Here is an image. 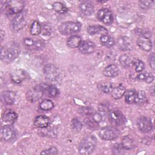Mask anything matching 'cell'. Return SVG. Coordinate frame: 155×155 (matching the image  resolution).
Instances as JSON below:
<instances>
[{
  "instance_id": "obj_1",
  "label": "cell",
  "mask_w": 155,
  "mask_h": 155,
  "mask_svg": "<svg viewBox=\"0 0 155 155\" xmlns=\"http://www.w3.org/2000/svg\"><path fill=\"white\" fill-rule=\"evenodd\" d=\"M20 47L19 45L11 42L2 46L1 49V59L5 64H9L13 61L19 54Z\"/></svg>"
},
{
  "instance_id": "obj_2",
  "label": "cell",
  "mask_w": 155,
  "mask_h": 155,
  "mask_svg": "<svg viewBox=\"0 0 155 155\" xmlns=\"http://www.w3.org/2000/svg\"><path fill=\"white\" fill-rule=\"evenodd\" d=\"M97 145V139L92 134L86 136L79 143L78 151L81 154L88 155L93 153Z\"/></svg>"
},
{
  "instance_id": "obj_3",
  "label": "cell",
  "mask_w": 155,
  "mask_h": 155,
  "mask_svg": "<svg viewBox=\"0 0 155 155\" xmlns=\"http://www.w3.org/2000/svg\"><path fill=\"white\" fill-rule=\"evenodd\" d=\"M81 29V24L76 21H68L61 23L58 30L63 35H70L78 33Z\"/></svg>"
},
{
  "instance_id": "obj_4",
  "label": "cell",
  "mask_w": 155,
  "mask_h": 155,
  "mask_svg": "<svg viewBox=\"0 0 155 155\" xmlns=\"http://www.w3.org/2000/svg\"><path fill=\"white\" fill-rule=\"evenodd\" d=\"M44 74L45 78L53 83H58L61 79V75L59 70L52 64H48L44 68Z\"/></svg>"
},
{
  "instance_id": "obj_5",
  "label": "cell",
  "mask_w": 155,
  "mask_h": 155,
  "mask_svg": "<svg viewBox=\"0 0 155 155\" xmlns=\"http://www.w3.org/2000/svg\"><path fill=\"white\" fill-rule=\"evenodd\" d=\"M24 6L25 2L22 1H8L6 2V7L4 12L7 15H16L22 12Z\"/></svg>"
},
{
  "instance_id": "obj_6",
  "label": "cell",
  "mask_w": 155,
  "mask_h": 155,
  "mask_svg": "<svg viewBox=\"0 0 155 155\" xmlns=\"http://www.w3.org/2000/svg\"><path fill=\"white\" fill-rule=\"evenodd\" d=\"M45 83H41L30 89L27 93V98L31 102H35L44 94Z\"/></svg>"
},
{
  "instance_id": "obj_7",
  "label": "cell",
  "mask_w": 155,
  "mask_h": 155,
  "mask_svg": "<svg viewBox=\"0 0 155 155\" xmlns=\"http://www.w3.org/2000/svg\"><path fill=\"white\" fill-rule=\"evenodd\" d=\"M119 131L113 126H106L102 128L99 131V136L105 140H111L118 137Z\"/></svg>"
},
{
  "instance_id": "obj_8",
  "label": "cell",
  "mask_w": 155,
  "mask_h": 155,
  "mask_svg": "<svg viewBox=\"0 0 155 155\" xmlns=\"http://www.w3.org/2000/svg\"><path fill=\"white\" fill-rule=\"evenodd\" d=\"M27 23L26 15L24 12H21L16 15L15 18L12 20L10 27L13 31L17 32L22 30Z\"/></svg>"
},
{
  "instance_id": "obj_9",
  "label": "cell",
  "mask_w": 155,
  "mask_h": 155,
  "mask_svg": "<svg viewBox=\"0 0 155 155\" xmlns=\"http://www.w3.org/2000/svg\"><path fill=\"white\" fill-rule=\"evenodd\" d=\"M108 118L110 122L115 126L122 125L126 121L125 117L123 113L116 109L108 111Z\"/></svg>"
},
{
  "instance_id": "obj_10",
  "label": "cell",
  "mask_w": 155,
  "mask_h": 155,
  "mask_svg": "<svg viewBox=\"0 0 155 155\" xmlns=\"http://www.w3.org/2000/svg\"><path fill=\"white\" fill-rule=\"evenodd\" d=\"M16 136V131L10 125H5L2 126L0 131L1 139L4 142L12 140Z\"/></svg>"
},
{
  "instance_id": "obj_11",
  "label": "cell",
  "mask_w": 155,
  "mask_h": 155,
  "mask_svg": "<svg viewBox=\"0 0 155 155\" xmlns=\"http://www.w3.org/2000/svg\"><path fill=\"white\" fill-rule=\"evenodd\" d=\"M96 17L99 21L106 25H110L113 21V13L111 11L107 8L99 9L97 12Z\"/></svg>"
},
{
  "instance_id": "obj_12",
  "label": "cell",
  "mask_w": 155,
  "mask_h": 155,
  "mask_svg": "<svg viewBox=\"0 0 155 155\" xmlns=\"http://www.w3.org/2000/svg\"><path fill=\"white\" fill-rule=\"evenodd\" d=\"M139 130L143 133H149L153 129V124L150 118L147 116H140L137 120Z\"/></svg>"
},
{
  "instance_id": "obj_13",
  "label": "cell",
  "mask_w": 155,
  "mask_h": 155,
  "mask_svg": "<svg viewBox=\"0 0 155 155\" xmlns=\"http://www.w3.org/2000/svg\"><path fill=\"white\" fill-rule=\"evenodd\" d=\"M1 100L5 105H13L17 101V94L12 91H4L1 93Z\"/></svg>"
},
{
  "instance_id": "obj_14",
  "label": "cell",
  "mask_w": 155,
  "mask_h": 155,
  "mask_svg": "<svg viewBox=\"0 0 155 155\" xmlns=\"http://www.w3.org/2000/svg\"><path fill=\"white\" fill-rule=\"evenodd\" d=\"M137 45L143 51H149L152 48V42L149 37L145 35H142L139 36L137 40Z\"/></svg>"
},
{
  "instance_id": "obj_15",
  "label": "cell",
  "mask_w": 155,
  "mask_h": 155,
  "mask_svg": "<svg viewBox=\"0 0 155 155\" xmlns=\"http://www.w3.org/2000/svg\"><path fill=\"white\" fill-rule=\"evenodd\" d=\"M117 45L120 50L124 51L130 50L133 48V44L130 39L125 36H120L117 38Z\"/></svg>"
},
{
  "instance_id": "obj_16",
  "label": "cell",
  "mask_w": 155,
  "mask_h": 155,
  "mask_svg": "<svg viewBox=\"0 0 155 155\" xmlns=\"http://www.w3.org/2000/svg\"><path fill=\"white\" fill-rule=\"evenodd\" d=\"M95 48L96 45L93 42L86 40L81 42L79 47V50L82 54H88L93 53L95 50Z\"/></svg>"
},
{
  "instance_id": "obj_17",
  "label": "cell",
  "mask_w": 155,
  "mask_h": 155,
  "mask_svg": "<svg viewBox=\"0 0 155 155\" xmlns=\"http://www.w3.org/2000/svg\"><path fill=\"white\" fill-rule=\"evenodd\" d=\"M136 60V58L128 53L123 54L119 57V62L124 68H129L134 65Z\"/></svg>"
},
{
  "instance_id": "obj_18",
  "label": "cell",
  "mask_w": 155,
  "mask_h": 155,
  "mask_svg": "<svg viewBox=\"0 0 155 155\" xmlns=\"http://www.w3.org/2000/svg\"><path fill=\"white\" fill-rule=\"evenodd\" d=\"M18 118V114L12 110H8L5 111L2 114V121L5 123V125H12L13 124Z\"/></svg>"
},
{
  "instance_id": "obj_19",
  "label": "cell",
  "mask_w": 155,
  "mask_h": 155,
  "mask_svg": "<svg viewBox=\"0 0 155 155\" xmlns=\"http://www.w3.org/2000/svg\"><path fill=\"white\" fill-rule=\"evenodd\" d=\"M50 124V119L47 116L44 115L38 116L34 120V125L37 128H45L49 126Z\"/></svg>"
},
{
  "instance_id": "obj_20",
  "label": "cell",
  "mask_w": 155,
  "mask_h": 155,
  "mask_svg": "<svg viewBox=\"0 0 155 155\" xmlns=\"http://www.w3.org/2000/svg\"><path fill=\"white\" fill-rule=\"evenodd\" d=\"M102 73L106 77L114 78L119 74V70L116 65L110 64L104 68Z\"/></svg>"
},
{
  "instance_id": "obj_21",
  "label": "cell",
  "mask_w": 155,
  "mask_h": 155,
  "mask_svg": "<svg viewBox=\"0 0 155 155\" xmlns=\"http://www.w3.org/2000/svg\"><path fill=\"white\" fill-rule=\"evenodd\" d=\"M10 78L13 82L19 84L25 79L26 73L22 70H15L11 73Z\"/></svg>"
},
{
  "instance_id": "obj_22",
  "label": "cell",
  "mask_w": 155,
  "mask_h": 155,
  "mask_svg": "<svg viewBox=\"0 0 155 155\" xmlns=\"http://www.w3.org/2000/svg\"><path fill=\"white\" fill-rule=\"evenodd\" d=\"M79 8L82 13L85 16H90L94 12V5L89 1H84L79 5Z\"/></svg>"
},
{
  "instance_id": "obj_23",
  "label": "cell",
  "mask_w": 155,
  "mask_h": 155,
  "mask_svg": "<svg viewBox=\"0 0 155 155\" xmlns=\"http://www.w3.org/2000/svg\"><path fill=\"white\" fill-rule=\"evenodd\" d=\"M100 42L102 45L108 48L112 47L115 44V41L113 38L107 33L101 35Z\"/></svg>"
},
{
  "instance_id": "obj_24",
  "label": "cell",
  "mask_w": 155,
  "mask_h": 155,
  "mask_svg": "<svg viewBox=\"0 0 155 155\" xmlns=\"http://www.w3.org/2000/svg\"><path fill=\"white\" fill-rule=\"evenodd\" d=\"M87 31L91 35L99 33H102V35L107 33V30L102 25H90L87 28Z\"/></svg>"
},
{
  "instance_id": "obj_25",
  "label": "cell",
  "mask_w": 155,
  "mask_h": 155,
  "mask_svg": "<svg viewBox=\"0 0 155 155\" xmlns=\"http://www.w3.org/2000/svg\"><path fill=\"white\" fill-rule=\"evenodd\" d=\"M97 87L99 91L104 93H110L114 88L113 85L111 82L105 81L99 82L97 84Z\"/></svg>"
},
{
  "instance_id": "obj_26",
  "label": "cell",
  "mask_w": 155,
  "mask_h": 155,
  "mask_svg": "<svg viewBox=\"0 0 155 155\" xmlns=\"http://www.w3.org/2000/svg\"><path fill=\"white\" fill-rule=\"evenodd\" d=\"M82 42L81 38L78 35H72L67 40V45L70 48L79 47Z\"/></svg>"
},
{
  "instance_id": "obj_27",
  "label": "cell",
  "mask_w": 155,
  "mask_h": 155,
  "mask_svg": "<svg viewBox=\"0 0 155 155\" xmlns=\"http://www.w3.org/2000/svg\"><path fill=\"white\" fill-rule=\"evenodd\" d=\"M125 91V88L122 85H119L113 88L111 96L114 99H119L124 95Z\"/></svg>"
},
{
  "instance_id": "obj_28",
  "label": "cell",
  "mask_w": 155,
  "mask_h": 155,
  "mask_svg": "<svg viewBox=\"0 0 155 155\" xmlns=\"http://www.w3.org/2000/svg\"><path fill=\"white\" fill-rule=\"evenodd\" d=\"M121 145L125 150H130L136 147L133 139L129 136H125L122 138Z\"/></svg>"
},
{
  "instance_id": "obj_29",
  "label": "cell",
  "mask_w": 155,
  "mask_h": 155,
  "mask_svg": "<svg viewBox=\"0 0 155 155\" xmlns=\"http://www.w3.org/2000/svg\"><path fill=\"white\" fill-rule=\"evenodd\" d=\"M136 93L137 91L134 89H130L125 91V93L124 94L125 102L129 104L134 103L136 98Z\"/></svg>"
},
{
  "instance_id": "obj_30",
  "label": "cell",
  "mask_w": 155,
  "mask_h": 155,
  "mask_svg": "<svg viewBox=\"0 0 155 155\" xmlns=\"http://www.w3.org/2000/svg\"><path fill=\"white\" fill-rule=\"evenodd\" d=\"M147 101V97L145 92L143 90H140L136 93L134 103L137 105H142Z\"/></svg>"
},
{
  "instance_id": "obj_31",
  "label": "cell",
  "mask_w": 155,
  "mask_h": 155,
  "mask_svg": "<svg viewBox=\"0 0 155 155\" xmlns=\"http://www.w3.org/2000/svg\"><path fill=\"white\" fill-rule=\"evenodd\" d=\"M84 122L85 125L87 126V127H88L89 129H91V130L97 129L99 126V124L93 119L91 115L90 116H87L84 119Z\"/></svg>"
},
{
  "instance_id": "obj_32",
  "label": "cell",
  "mask_w": 155,
  "mask_h": 155,
  "mask_svg": "<svg viewBox=\"0 0 155 155\" xmlns=\"http://www.w3.org/2000/svg\"><path fill=\"white\" fill-rule=\"evenodd\" d=\"M41 30H42V27L39 24V22L37 21H35L31 23L30 25V33L31 35L36 36L40 34V33L41 32Z\"/></svg>"
},
{
  "instance_id": "obj_33",
  "label": "cell",
  "mask_w": 155,
  "mask_h": 155,
  "mask_svg": "<svg viewBox=\"0 0 155 155\" xmlns=\"http://www.w3.org/2000/svg\"><path fill=\"white\" fill-rule=\"evenodd\" d=\"M54 103L48 99H45L42 101L39 104V108L44 111H48L54 108Z\"/></svg>"
},
{
  "instance_id": "obj_34",
  "label": "cell",
  "mask_w": 155,
  "mask_h": 155,
  "mask_svg": "<svg viewBox=\"0 0 155 155\" xmlns=\"http://www.w3.org/2000/svg\"><path fill=\"white\" fill-rule=\"evenodd\" d=\"M53 8L55 12L59 14H65L68 11L67 7L60 2H55L53 4Z\"/></svg>"
},
{
  "instance_id": "obj_35",
  "label": "cell",
  "mask_w": 155,
  "mask_h": 155,
  "mask_svg": "<svg viewBox=\"0 0 155 155\" xmlns=\"http://www.w3.org/2000/svg\"><path fill=\"white\" fill-rule=\"evenodd\" d=\"M59 90L56 88V86H54V85L48 84L45 94L47 95L50 97H54L59 94Z\"/></svg>"
},
{
  "instance_id": "obj_36",
  "label": "cell",
  "mask_w": 155,
  "mask_h": 155,
  "mask_svg": "<svg viewBox=\"0 0 155 155\" xmlns=\"http://www.w3.org/2000/svg\"><path fill=\"white\" fill-rule=\"evenodd\" d=\"M94 112V110L90 107H82L78 109V113L86 117L92 115Z\"/></svg>"
},
{
  "instance_id": "obj_37",
  "label": "cell",
  "mask_w": 155,
  "mask_h": 155,
  "mask_svg": "<svg viewBox=\"0 0 155 155\" xmlns=\"http://www.w3.org/2000/svg\"><path fill=\"white\" fill-rule=\"evenodd\" d=\"M154 2L153 1H148V0H142L140 1L139 2V7L142 10H148L153 5Z\"/></svg>"
},
{
  "instance_id": "obj_38",
  "label": "cell",
  "mask_w": 155,
  "mask_h": 155,
  "mask_svg": "<svg viewBox=\"0 0 155 155\" xmlns=\"http://www.w3.org/2000/svg\"><path fill=\"white\" fill-rule=\"evenodd\" d=\"M113 153L114 154H122L124 153V148L121 143H115L112 148Z\"/></svg>"
},
{
  "instance_id": "obj_39",
  "label": "cell",
  "mask_w": 155,
  "mask_h": 155,
  "mask_svg": "<svg viewBox=\"0 0 155 155\" xmlns=\"http://www.w3.org/2000/svg\"><path fill=\"white\" fill-rule=\"evenodd\" d=\"M71 126L72 128L76 131H80L82 128V124L81 122L79 120V119L78 118H74L72 120Z\"/></svg>"
},
{
  "instance_id": "obj_40",
  "label": "cell",
  "mask_w": 155,
  "mask_h": 155,
  "mask_svg": "<svg viewBox=\"0 0 155 155\" xmlns=\"http://www.w3.org/2000/svg\"><path fill=\"white\" fill-rule=\"evenodd\" d=\"M134 65H135L136 71L138 72V73L142 72L144 70V68H145V64H144L143 62L140 60H139L137 59H136Z\"/></svg>"
},
{
  "instance_id": "obj_41",
  "label": "cell",
  "mask_w": 155,
  "mask_h": 155,
  "mask_svg": "<svg viewBox=\"0 0 155 155\" xmlns=\"http://www.w3.org/2000/svg\"><path fill=\"white\" fill-rule=\"evenodd\" d=\"M23 44L25 45V47L28 48V49H33L34 44H35V40H33L32 38H25L23 39Z\"/></svg>"
},
{
  "instance_id": "obj_42",
  "label": "cell",
  "mask_w": 155,
  "mask_h": 155,
  "mask_svg": "<svg viewBox=\"0 0 155 155\" xmlns=\"http://www.w3.org/2000/svg\"><path fill=\"white\" fill-rule=\"evenodd\" d=\"M40 154H51V155L57 154H58V149L54 147H52L48 149L42 150Z\"/></svg>"
},
{
  "instance_id": "obj_43",
  "label": "cell",
  "mask_w": 155,
  "mask_h": 155,
  "mask_svg": "<svg viewBox=\"0 0 155 155\" xmlns=\"http://www.w3.org/2000/svg\"><path fill=\"white\" fill-rule=\"evenodd\" d=\"M44 46H45L44 42L42 40H41V39L35 40V44H34V47H33V50H42V48H44Z\"/></svg>"
},
{
  "instance_id": "obj_44",
  "label": "cell",
  "mask_w": 155,
  "mask_h": 155,
  "mask_svg": "<svg viewBox=\"0 0 155 155\" xmlns=\"http://www.w3.org/2000/svg\"><path fill=\"white\" fill-rule=\"evenodd\" d=\"M108 108H109V104L107 103V102L102 103L98 107L99 111L100 112H102V113H105V112L108 111Z\"/></svg>"
},
{
  "instance_id": "obj_45",
  "label": "cell",
  "mask_w": 155,
  "mask_h": 155,
  "mask_svg": "<svg viewBox=\"0 0 155 155\" xmlns=\"http://www.w3.org/2000/svg\"><path fill=\"white\" fill-rule=\"evenodd\" d=\"M154 62H154V53H152L149 56L148 63H149V65H150V67L153 70H154V67H155V63Z\"/></svg>"
},
{
  "instance_id": "obj_46",
  "label": "cell",
  "mask_w": 155,
  "mask_h": 155,
  "mask_svg": "<svg viewBox=\"0 0 155 155\" xmlns=\"http://www.w3.org/2000/svg\"><path fill=\"white\" fill-rule=\"evenodd\" d=\"M150 73L148 72H144V73H140V74H139L137 76V79L139 81H145L147 80L148 75H149Z\"/></svg>"
},
{
  "instance_id": "obj_47",
  "label": "cell",
  "mask_w": 155,
  "mask_h": 155,
  "mask_svg": "<svg viewBox=\"0 0 155 155\" xmlns=\"http://www.w3.org/2000/svg\"><path fill=\"white\" fill-rule=\"evenodd\" d=\"M42 27H43V28H42L41 31H42L43 35H50L51 30H50V28H49V26L45 25H43Z\"/></svg>"
},
{
  "instance_id": "obj_48",
  "label": "cell",
  "mask_w": 155,
  "mask_h": 155,
  "mask_svg": "<svg viewBox=\"0 0 155 155\" xmlns=\"http://www.w3.org/2000/svg\"><path fill=\"white\" fill-rule=\"evenodd\" d=\"M154 81V76L151 73H149V75L145 81V82L147 83H151Z\"/></svg>"
},
{
  "instance_id": "obj_49",
  "label": "cell",
  "mask_w": 155,
  "mask_h": 155,
  "mask_svg": "<svg viewBox=\"0 0 155 155\" xmlns=\"http://www.w3.org/2000/svg\"><path fill=\"white\" fill-rule=\"evenodd\" d=\"M0 35H1V42H2V41L5 38V32L2 30H1Z\"/></svg>"
}]
</instances>
